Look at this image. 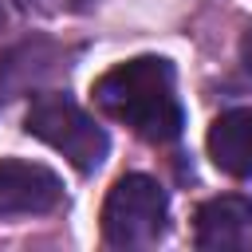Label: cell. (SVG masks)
<instances>
[{
    "label": "cell",
    "mask_w": 252,
    "mask_h": 252,
    "mask_svg": "<svg viewBox=\"0 0 252 252\" xmlns=\"http://www.w3.org/2000/svg\"><path fill=\"white\" fill-rule=\"evenodd\" d=\"M91 94L114 122L130 126L142 142L165 146L185 126L177 87H173V63L161 55H138L110 67L106 75L94 79Z\"/></svg>",
    "instance_id": "1"
},
{
    "label": "cell",
    "mask_w": 252,
    "mask_h": 252,
    "mask_svg": "<svg viewBox=\"0 0 252 252\" xmlns=\"http://www.w3.org/2000/svg\"><path fill=\"white\" fill-rule=\"evenodd\" d=\"M24 130L32 138H39L43 146H51L55 154H63L79 173L98 169L106 150H110L106 130L71 94H59V91H47V94L32 98V106L24 114Z\"/></svg>",
    "instance_id": "2"
},
{
    "label": "cell",
    "mask_w": 252,
    "mask_h": 252,
    "mask_svg": "<svg viewBox=\"0 0 252 252\" xmlns=\"http://www.w3.org/2000/svg\"><path fill=\"white\" fill-rule=\"evenodd\" d=\"M169 197L146 173H126L110 185L102 201V240L110 248H154L165 236Z\"/></svg>",
    "instance_id": "3"
},
{
    "label": "cell",
    "mask_w": 252,
    "mask_h": 252,
    "mask_svg": "<svg viewBox=\"0 0 252 252\" xmlns=\"http://www.w3.org/2000/svg\"><path fill=\"white\" fill-rule=\"evenodd\" d=\"M63 201V181L39 165V161H20L4 158L0 161V217H32V213H51Z\"/></svg>",
    "instance_id": "4"
},
{
    "label": "cell",
    "mask_w": 252,
    "mask_h": 252,
    "mask_svg": "<svg viewBox=\"0 0 252 252\" xmlns=\"http://www.w3.org/2000/svg\"><path fill=\"white\" fill-rule=\"evenodd\" d=\"M193 240L205 252H232V248H252V201L224 193L213 197L197 209L193 217Z\"/></svg>",
    "instance_id": "5"
},
{
    "label": "cell",
    "mask_w": 252,
    "mask_h": 252,
    "mask_svg": "<svg viewBox=\"0 0 252 252\" xmlns=\"http://www.w3.org/2000/svg\"><path fill=\"white\" fill-rule=\"evenodd\" d=\"M209 158L228 177H252V106H236L213 118L209 126Z\"/></svg>",
    "instance_id": "6"
},
{
    "label": "cell",
    "mask_w": 252,
    "mask_h": 252,
    "mask_svg": "<svg viewBox=\"0 0 252 252\" xmlns=\"http://www.w3.org/2000/svg\"><path fill=\"white\" fill-rule=\"evenodd\" d=\"M20 4H28V8H35V12H87L91 4H98V0H20Z\"/></svg>",
    "instance_id": "7"
},
{
    "label": "cell",
    "mask_w": 252,
    "mask_h": 252,
    "mask_svg": "<svg viewBox=\"0 0 252 252\" xmlns=\"http://www.w3.org/2000/svg\"><path fill=\"white\" fill-rule=\"evenodd\" d=\"M240 63H244V71H252V24L240 35Z\"/></svg>",
    "instance_id": "8"
},
{
    "label": "cell",
    "mask_w": 252,
    "mask_h": 252,
    "mask_svg": "<svg viewBox=\"0 0 252 252\" xmlns=\"http://www.w3.org/2000/svg\"><path fill=\"white\" fill-rule=\"evenodd\" d=\"M4 20H8V16H4V0H0V28H4Z\"/></svg>",
    "instance_id": "9"
}]
</instances>
